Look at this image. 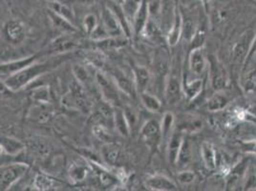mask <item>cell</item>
Instances as JSON below:
<instances>
[{"label": "cell", "instance_id": "obj_1", "mask_svg": "<svg viewBox=\"0 0 256 191\" xmlns=\"http://www.w3.org/2000/svg\"><path fill=\"white\" fill-rule=\"evenodd\" d=\"M60 64V62L56 60H45L42 62H36L34 64L29 65L22 71L12 74L10 76L1 80V82L7 87L9 91L16 92L23 88L29 86L32 82L36 80L44 74H47L54 67Z\"/></svg>", "mask_w": 256, "mask_h": 191}, {"label": "cell", "instance_id": "obj_2", "mask_svg": "<svg viewBox=\"0 0 256 191\" xmlns=\"http://www.w3.org/2000/svg\"><path fill=\"white\" fill-rule=\"evenodd\" d=\"M29 170V164L22 162H14L1 166L0 190H9L16 182H18L25 176Z\"/></svg>", "mask_w": 256, "mask_h": 191}, {"label": "cell", "instance_id": "obj_3", "mask_svg": "<svg viewBox=\"0 0 256 191\" xmlns=\"http://www.w3.org/2000/svg\"><path fill=\"white\" fill-rule=\"evenodd\" d=\"M64 104L68 106L78 109L82 112L90 111L91 107L86 87L76 80L70 84V90L65 96Z\"/></svg>", "mask_w": 256, "mask_h": 191}, {"label": "cell", "instance_id": "obj_4", "mask_svg": "<svg viewBox=\"0 0 256 191\" xmlns=\"http://www.w3.org/2000/svg\"><path fill=\"white\" fill-rule=\"evenodd\" d=\"M254 32L246 31L244 32L238 42L235 43L232 53V60L236 65H242L248 60V56L252 47Z\"/></svg>", "mask_w": 256, "mask_h": 191}, {"label": "cell", "instance_id": "obj_5", "mask_svg": "<svg viewBox=\"0 0 256 191\" xmlns=\"http://www.w3.org/2000/svg\"><path fill=\"white\" fill-rule=\"evenodd\" d=\"M95 82L100 96L111 104H115L118 100V91H120L115 80H110L106 74L102 73L100 71H96Z\"/></svg>", "mask_w": 256, "mask_h": 191}, {"label": "cell", "instance_id": "obj_6", "mask_svg": "<svg viewBox=\"0 0 256 191\" xmlns=\"http://www.w3.org/2000/svg\"><path fill=\"white\" fill-rule=\"evenodd\" d=\"M210 78L215 91L226 89L228 85V74L224 67L214 56L210 58Z\"/></svg>", "mask_w": 256, "mask_h": 191}, {"label": "cell", "instance_id": "obj_7", "mask_svg": "<svg viewBox=\"0 0 256 191\" xmlns=\"http://www.w3.org/2000/svg\"><path fill=\"white\" fill-rule=\"evenodd\" d=\"M76 34H62L54 40L48 48V54H62L75 50L80 45V40L75 36Z\"/></svg>", "mask_w": 256, "mask_h": 191}, {"label": "cell", "instance_id": "obj_8", "mask_svg": "<svg viewBox=\"0 0 256 191\" xmlns=\"http://www.w3.org/2000/svg\"><path fill=\"white\" fill-rule=\"evenodd\" d=\"M140 136L150 146L156 148L162 140L160 122L154 118L146 122L140 128Z\"/></svg>", "mask_w": 256, "mask_h": 191}, {"label": "cell", "instance_id": "obj_9", "mask_svg": "<svg viewBox=\"0 0 256 191\" xmlns=\"http://www.w3.org/2000/svg\"><path fill=\"white\" fill-rule=\"evenodd\" d=\"M102 24L110 36H126L122 25L118 20L116 14L110 8H106L102 14Z\"/></svg>", "mask_w": 256, "mask_h": 191}, {"label": "cell", "instance_id": "obj_10", "mask_svg": "<svg viewBox=\"0 0 256 191\" xmlns=\"http://www.w3.org/2000/svg\"><path fill=\"white\" fill-rule=\"evenodd\" d=\"M38 56L34 54V56L25 58H20V60H12L9 62L1 64V67H0L1 80H4V78L10 76L12 74H16V73L22 71L23 69H25L26 67H28L29 65L38 62Z\"/></svg>", "mask_w": 256, "mask_h": 191}, {"label": "cell", "instance_id": "obj_11", "mask_svg": "<svg viewBox=\"0 0 256 191\" xmlns=\"http://www.w3.org/2000/svg\"><path fill=\"white\" fill-rule=\"evenodd\" d=\"M144 184L150 190L174 191L178 190L174 180L162 174H155L148 177L144 180Z\"/></svg>", "mask_w": 256, "mask_h": 191}, {"label": "cell", "instance_id": "obj_12", "mask_svg": "<svg viewBox=\"0 0 256 191\" xmlns=\"http://www.w3.org/2000/svg\"><path fill=\"white\" fill-rule=\"evenodd\" d=\"M184 133L178 129H175L170 138L166 142V154L168 160L171 166H177V160L182 144L184 140Z\"/></svg>", "mask_w": 256, "mask_h": 191}, {"label": "cell", "instance_id": "obj_13", "mask_svg": "<svg viewBox=\"0 0 256 191\" xmlns=\"http://www.w3.org/2000/svg\"><path fill=\"white\" fill-rule=\"evenodd\" d=\"M182 92V85L180 80L175 76H170L166 88H164V98L170 106H174L181 100Z\"/></svg>", "mask_w": 256, "mask_h": 191}, {"label": "cell", "instance_id": "obj_14", "mask_svg": "<svg viewBox=\"0 0 256 191\" xmlns=\"http://www.w3.org/2000/svg\"><path fill=\"white\" fill-rule=\"evenodd\" d=\"M150 18L148 2L146 0H142L138 11L136 12L132 20V31L135 34H142Z\"/></svg>", "mask_w": 256, "mask_h": 191}, {"label": "cell", "instance_id": "obj_15", "mask_svg": "<svg viewBox=\"0 0 256 191\" xmlns=\"http://www.w3.org/2000/svg\"><path fill=\"white\" fill-rule=\"evenodd\" d=\"M188 67L192 74L202 76L206 68V60L202 48L192 49L188 56Z\"/></svg>", "mask_w": 256, "mask_h": 191}, {"label": "cell", "instance_id": "obj_16", "mask_svg": "<svg viewBox=\"0 0 256 191\" xmlns=\"http://www.w3.org/2000/svg\"><path fill=\"white\" fill-rule=\"evenodd\" d=\"M4 34L9 42L20 44L25 38L24 26L20 22L10 20L4 26Z\"/></svg>", "mask_w": 256, "mask_h": 191}, {"label": "cell", "instance_id": "obj_17", "mask_svg": "<svg viewBox=\"0 0 256 191\" xmlns=\"http://www.w3.org/2000/svg\"><path fill=\"white\" fill-rule=\"evenodd\" d=\"M92 166V170L96 173L98 180L100 184L104 188H113L116 186L118 184V177L114 175L111 171L107 170L102 164H96L94 162H89Z\"/></svg>", "mask_w": 256, "mask_h": 191}, {"label": "cell", "instance_id": "obj_18", "mask_svg": "<svg viewBox=\"0 0 256 191\" xmlns=\"http://www.w3.org/2000/svg\"><path fill=\"white\" fill-rule=\"evenodd\" d=\"M100 156L102 160L110 166H117L118 162H120V157H122V150L120 146L115 144L114 142H106L104 144L102 151H100Z\"/></svg>", "mask_w": 256, "mask_h": 191}, {"label": "cell", "instance_id": "obj_19", "mask_svg": "<svg viewBox=\"0 0 256 191\" xmlns=\"http://www.w3.org/2000/svg\"><path fill=\"white\" fill-rule=\"evenodd\" d=\"M0 148H1V151L6 155L14 157L23 152L26 148V146L25 144L22 142V140L18 138L3 136L1 137Z\"/></svg>", "mask_w": 256, "mask_h": 191}, {"label": "cell", "instance_id": "obj_20", "mask_svg": "<svg viewBox=\"0 0 256 191\" xmlns=\"http://www.w3.org/2000/svg\"><path fill=\"white\" fill-rule=\"evenodd\" d=\"M91 164H88L87 162H73L69 170L68 174L70 179L73 180L76 184H80L87 179L90 172L92 171Z\"/></svg>", "mask_w": 256, "mask_h": 191}, {"label": "cell", "instance_id": "obj_21", "mask_svg": "<svg viewBox=\"0 0 256 191\" xmlns=\"http://www.w3.org/2000/svg\"><path fill=\"white\" fill-rule=\"evenodd\" d=\"M113 80H115L120 91L130 98H136L138 91L134 80H131L126 74L120 72L113 73Z\"/></svg>", "mask_w": 256, "mask_h": 191}, {"label": "cell", "instance_id": "obj_22", "mask_svg": "<svg viewBox=\"0 0 256 191\" xmlns=\"http://www.w3.org/2000/svg\"><path fill=\"white\" fill-rule=\"evenodd\" d=\"M203 128V122L200 118L192 115H186L182 117L178 122L176 129L180 130L182 133H196Z\"/></svg>", "mask_w": 256, "mask_h": 191}, {"label": "cell", "instance_id": "obj_23", "mask_svg": "<svg viewBox=\"0 0 256 191\" xmlns=\"http://www.w3.org/2000/svg\"><path fill=\"white\" fill-rule=\"evenodd\" d=\"M230 102V96L223 90L215 91L214 95L210 96V98L208 102V109L212 112L221 111L228 106Z\"/></svg>", "mask_w": 256, "mask_h": 191}, {"label": "cell", "instance_id": "obj_24", "mask_svg": "<svg viewBox=\"0 0 256 191\" xmlns=\"http://www.w3.org/2000/svg\"><path fill=\"white\" fill-rule=\"evenodd\" d=\"M48 16L50 18V20L52 22L54 27L60 31L64 32V34H76L78 32V28L76 26L74 25L73 23L68 22L67 20H65L62 16H58V14H56L54 12L48 9Z\"/></svg>", "mask_w": 256, "mask_h": 191}, {"label": "cell", "instance_id": "obj_25", "mask_svg": "<svg viewBox=\"0 0 256 191\" xmlns=\"http://www.w3.org/2000/svg\"><path fill=\"white\" fill-rule=\"evenodd\" d=\"M114 128L118 133V135H120L124 138H128L131 134V129L128 124L126 117L124 115V111L120 107H115Z\"/></svg>", "mask_w": 256, "mask_h": 191}, {"label": "cell", "instance_id": "obj_26", "mask_svg": "<svg viewBox=\"0 0 256 191\" xmlns=\"http://www.w3.org/2000/svg\"><path fill=\"white\" fill-rule=\"evenodd\" d=\"M96 47L98 50L109 51V50H117L124 46H126L128 42V36H108L104 40L95 42Z\"/></svg>", "mask_w": 256, "mask_h": 191}, {"label": "cell", "instance_id": "obj_27", "mask_svg": "<svg viewBox=\"0 0 256 191\" xmlns=\"http://www.w3.org/2000/svg\"><path fill=\"white\" fill-rule=\"evenodd\" d=\"M134 82L137 87L138 94L146 92L150 82V73L148 68L144 66H136L133 70Z\"/></svg>", "mask_w": 256, "mask_h": 191}, {"label": "cell", "instance_id": "obj_28", "mask_svg": "<svg viewBox=\"0 0 256 191\" xmlns=\"http://www.w3.org/2000/svg\"><path fill=\"white\" fill-rule=\"evenodd\" d=\"M36 106L32 107V110L30 111L31 120L38 124L47 122L53 115L52 109L49 107V104H40V102H36Z\"/></svg>", "mask_w": 256, "mask_h": 191}, {"label": "cell", "instance_id": "obj_29", "mask_svg": "<svg viewBox=\"0 0 256 191\" xmlns=\"http://www.w3.org/2000/svg\"><path fill=\"white\" fill-rule=\"evenodd\" d=\"M73 74L75 76V80L80 84L84 85V87L90 88L93 85V82L95 78V74L90 73V71L87 69V67L82 64H74L72 67Z\"/></svg>", "mask_w": 256, "mask_h": 191}, {"label": "cell", "instance_id": "obj_30", "mask_svg": "<svg viewBox=\"0 0 256 191\" xmlns=\"http://www.w3.org/2000/svg\"><path fill=\"white\" fill-rule=\"evenodd\" d=\"M182 85V92L184 96L188 100H192L202 92L204 82L202 78H195L192 80H188L186 78Z\"/></svg>", "mask_w": 256, "mask_h": 191}, {"label": "cell", "instance_id": "obj_31", "mask_svg": "<svg viewBox=\"0 0 256 191\" xmlns=\"http://www.w3.org/2000/svg\"><path fill=\"white\" fill-rule=\"evenodd\" d=\"M182 34V16L181 12L178 11L175 22L172 24L170 30L166 34V40L170 44V46H175L181 36Z\"/></svg>", "mask_w": 256, "mask_h": 191}, {"label": "cell", "instance_id": "obj_32", "mask_svg": "<svg viewBox=\"0 0 256 191\" xmlns=\"http://www.w3.org/2000/svg\"><path fill=\"white\" fill-rule=\"evenodd\" d=\"M246 173V162H241L237 166L230 171L226 179V188L228 190H234L235 186L242 180Z\"/></svg>", "mask_w": 256, "mask_h": 191}, {"label": "cell", "instance_id": "obj_33", "mask_svg": "<svg viewBox=\"0 0 256 191\" xmlns=\"http://www.w3.org/2000/svg\"><path fill=\"white\" fill-rule=\"evenodd\" d=\"M49 9L76 25L75 14L68 5L60 3V1H54L49 2Z\"/></svg>", "mask_w": 256, "mask_h": 191}, {"label": "cell", "instance_id": "obj_34", "mask_svg": "<svg viewBox=\"0 0 256 191\" xmlns=\"http://www.w3.org/2000/svg\"><path fill=\"white\" fill-rule=\"evenodd\" d=\"M202 158L208 170H214L217 166V154L214 146L208 142H204L201 148Z\"/></svg>", "mask_w": 256, "mask_h": 191}, {"label": "cell", "instance_id": "obj_35", "mask_svg": "<svg viewBox=\"0 0 256 191\" xmlns=\"http://www.w3.org/2000/svg\"><path fill=\"white\" fill-rule=\"evenodd\" d=\"M176 126V120L174 115L171 112H166L160 122V128H162V140L168 142V138H170L172 133L174 132V130Z\"/></svg>", "mask_w": 256, "mask_h": 191}, {"label": "cell", "instance_id": "obj_36", "mask_svg": "<svg viewBox=\"0 0 256 191\" xmlns=\"http://www.w3.org/2000/svg\"><path fill=\"white\" fill-rule=\"evenodd\" d=\"M34 186L36 190H52L56 186V180L46 174L38 173L34 180Z\"/></svg>", "mask_w": 256, "mask_h": 191}, {"label": "cell", "instance_id": "obj_37", "mask_svg": "<svg viewBox=\"0 0 256 191\" xmlns=\"http://www.w3.org/2000/svg\"><path fill=\"white\" fill-rule=\"evenodd\" d=\"M139 95L140 102L146 110H148L152 113H156L160 111L162 108V102L157 96L151 95L146 92L140 93Z\"/></svg>", "mask_w": 256, "mask_h": 191}, {"label": "cell", "instance_id": "obj_38", "mask_svg": "<svg viewBox=\"0 0 256 191\" xmlns=\"http://www.w3.org/2000/svg\"><path fill=\"white\" fill-rule=\"evenodd\" d=\"M192 159V149L190 142L188 138H184L182 144L181 149L179 152L177 166H180L188 164Z\"/></svg>", "mask_w": 256, "mask_h": 191}, {"label": "cell", "instance_id": "obj_39", "mask_svg": "<svg viewBox=\"0 0 256 191\" xmlns=\"http://www.w3.org/2000/svg\"><path fill=\"white\" fill-rule=\"evenodd\" d=\"M242 87L246 93H256V67L248 71L242 80Z\"/></svg>", "mask_w": 256, "mask_h": 191}, {"label": "cell", "instance_id": "obj_40", "mask_svg": "<svg viewBox=\"0 0 256 191\" xmlns=\"http://www.w3.org/2000/svg\"><path fill=\"white\" fill-rule=\"evenodd\" d=\"M32 100L40 104H49L51 100V94L46 86H38L34 89L31 94Z\"/></svg>", "mask_w": 256, "mask_h": 191}, {"label": "cell", "instance_id": "obj_41", "mask_svg": "<svg viewBox=\"0 0 256 191\" xmlns=\"http://www.w3.org/2000/svg\"><path fill=\"white\" fill-rule=\"evenodd\" d=\"M142 0H122V7L124 11V14L128 16V20L132 22V20L136 14V12L138 11V9L142 4Z\"/></svg>", "mask_w": 256, "mask_h": 191}, {"label": "cell", "instance_id": "obj_42", "mask_svg": "<svg viewBox=\"0 0 256 191\" xmlns=\"http://www.w3.org/2000/svg\"><path fill=\"white\" fill-rule=\"evenodd\" d=\"M93 133H94V136L98 140H100V142H104V144L114 142L113 140H114L113 135L110 133V131L108 130V128L104 126V124L93 126Z\"/></svg>", "mask_w": 256, "mask_h": 191}, {"label": "cell", "instance_id": "obj_43", "mask_svg": "<svg viewBox=\"0 0 256 191\" xmlns=\"http://www.w3.org/2000/svg\"><path fill=\"white\" fill-rule=\"evenodd\" d=\"M52 148L50 144L42 140H36L32 144V151H34L40 158H45L46 156H48Z\"/></svg>", "mask_w": 256, "mask_h": 191}, {"label": "cell", "instance_id": "obj_44", "mask_svg": "<svg viewBox=\"0 0 256 191\" xmlns=\"http://www.w3.org/2000/svg\"><path fill=\"white\" fill-rule=\"evenodd\" d=\"M124 111L128 120V124L131 129V132H133L139 124V115L136 112V110L132 107L126 106L124 108Z\"/></svg>", "mask_w": 256, "mask_h": 191}, {"label": "cell", "instance_id": "obj_45", "mask_svg": "<svg viewBox=\"0 0 256 191\" xmlns=\"http://www.w3.org/2000/svg\"><path fill=\"white\" fill-rule=\"evenodd\" d=\"M98 25L100 22L98 20L96 16L93 14H87L84 20V28L88 34H91L94 32Z\"/></svg>", "mask_w": 256, "mask_h": 191}, {"label": "cell", "instance_id": "obj_46", "mask_svg": "<svg viewBox=\"0 0 256 191\" xmlns=\"http://www.w3.org/2000/svg\"><path fill=\"white\" fill-rule=\"evenodd\" d=\"M87 58L91 65H93L95 68L100 69L106 64L104 56L102 52H98V51L90 52V53L87 54Z\"/></svg>", "mask_w": 256, "mask_h": 191}, {"label": "cell", "instance_id": "obj_47", "mask_svg": "<svg viewBox=\"0 0 256 191\" xmlns=\"http://www.w3.org/2000/svg\"><path fill=\"white\" fill-rule=\"evenodd\" d=\"M195 32H196L195 25L190 20H186V22L182 20V34L186 40H192Z\"/></svg>", "mask_w": 256, "mask_h": 191}, {"label": "cell", "instance_id": "obj_48", "mask_svg": "<svg viewBox=\"0 0 256 191\" xmlns=\"http://www.w3.org/2000/svg\"><path fill=\"white\" fill-rule=\"evenodd\" d=\"M195 173L190 170L181 171L177 174V180L182 184H190L195 180Z\"/></svg>", "mask_w": 256, "mask_h": 191}, {"label": "cell", "instance_id": "obj_49", "mask_svg": "<svg viewBox=\"0 0 256 191\" xmlns=\"http://www.w3.org/2000/svg\"><path fill=\"white\" fill-rule=\"evenodd\" d=\"M204 38H206V32L203 30H198L195 32L194 36L192 40V49L195 48H202L204 42Z\"/></svg>", "mask_w": 256, "mask_h": 191}, {"label": "cell", "instance_id": "obj_50", "mask_svg": "<svg viewBox=\"0 0 256 191\" xmlns=\"http://www.w3.org/2000/svg\"><path fill=\"white\" fill-rule=\"evenodd\" d=\"M245 188L246 190H254V188H256V174H252V175L248 177V179L246 180Z\"/></svg>", "mask_w": 256, "mask_h": 191}, {"label": "cell", "instance_id": "obj_51", "mask_svg": "<svg viewBox=\"0 0 256 191\" xmlns=\"http://www.w3.org/2000/svg\"><path fill=\"white\" fill-rule=\"evenodd\" d=\"M254 42V44L252 45V50H250V54H248V58H250L252 54H254V52H256V40Z\"/></svg>", "mask_w": 256, "mask_h": 191}, {"label": "cell", "instance_id": "obj_52", "mask_svg": "<svg viewBox=\"0 0 256 191\" xmlns=\"http://www.w3.org/2000/svg\"><path fill=\"white\" fill-rule=\"evenodd\" d=\"M54 1H58V0H49V2H54Z\"/></svg>", "mask_w": 256, "mask_h": 191}, {"label": "cell", "instance_id": "obj_53", "mask_svg": "<svg viewBox=\"0 0 256 191\" xmlns=\"http://www.w3.org/2000/svg\"></svg>", "mask_w": 256, "mask_h": 191}]
</instances>
